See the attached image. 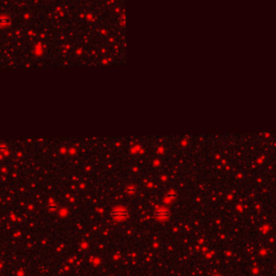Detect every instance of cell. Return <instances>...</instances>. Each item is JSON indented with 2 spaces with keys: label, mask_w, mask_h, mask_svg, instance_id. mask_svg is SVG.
<instances>
[{
  "label": "cell",
  "mask_w": 276,
  "mask_h": 276,
  "mask_svg": "<svg viewBox=\"0 0 276 276\" xmlns=\"http://www.w3.org/2000/svg\"><path fill=\"white\" fill-rule=\"evenodd\" d=\"M110 215L115 220H124L129 217V212L123 208H117L110 212Z\"/></svg>",
  "instance_id": "cell-1"
},
{
  "label": "cell",
  "mask_w": 276,
  "mask_h": 276,
  "mask_svg": "<svg viewBox=\"0 0 276 276\" xmlns=\"http://www.w3.org/2000/svg\"><path fill=\"white\" fill-rule=\"evenodd\" d=\"M154 216L160 220H165L169 217V212L166 209H159L154 212Z\"/></svg>",
  "instance_id": "cell-2"
}]
</instances>
